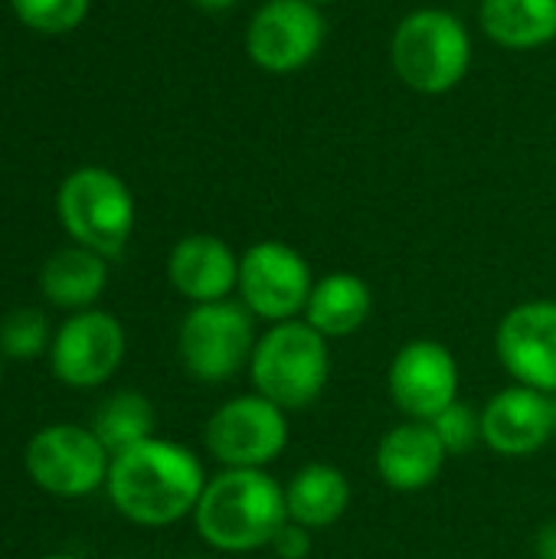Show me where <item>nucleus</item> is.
Listing matches in <instances>:
<instances>
[{
    "instance_id": "nucleus-29",
    "label": "nucleus",
    "mask_w": 556,
    "mask_h": 559,
    "mask_svg": "<svg viewBox=\"0 0 556 559\" xmlns=\"http://www.w3.org/2000/svg\"><path fill=\"white\" fill-rule=\"evenodd\" d=\"M39 559H75V557H69V554H49V557H39Z\"/></svg>"
},
{
    "instance_id": "nucleus-25",
    "label": "nucleus",
    "mask_w": 556,
    "mask_h": 559,
    "mask_svg": "<svg viewBox=\"0 0 556 559\" xmlns=\"http://www.w3.org/2000/svg\"><path fill=\"white\" fill-rule=\"evenodd\" d=\"M315 531H308V527H301V524H295V521H285L282 524V531L272 537V554L279 559H308L311 557V547H315V537H311Z\"/></svg>"
},
{
    "instance_id": "nucleus-17",
    "label": "nucleus",
    "mask_w": 556,
    "mask_h": 559,
    "mask_svg": "<svg viewBox=\"0 0 556 559\" xmlns=\"http://www.w3.org/2000/svg\"><path fill=\"white\" fill-rule=\"evenodd\" d=\"M351 508V481L341 468L328 462H308L301 465L292 481L285 485V511L288 521L308 527V531H328L334 527Z\"/></svg>"
},
{
    "instance_id": "nucleus-27",
    "label": "nucleus",
    "mask_w": 556,
    "mask_h": 559,
    "mask_svg": "<svg viewBox=\"0 0 556 559\" xmlns=\"http://www.w3.org/2000/svg\"><path fill=\"white\" fill-rule=\"evenodd\" d=\"M197 7H203V10H229L236 0H193Z\"/></svg>"
},
{
    "instance_id": "nucleus-7",
    "label": "nucleus",
    "mask_w": 556,
    "mask_h": 559,
    "mask_svg": "<svg viewBox=\"0 0 556 559\" xmlns=\"http://www.w3.org/2000/svg\"><path fill=\"white\" fill-rule=\"evenodd\" d=\"M288 439V413L256 390L226 400L203 426V445L223 468H269Z\"/></svg>"
},
{
    "instance_id": "nucleus-9",
    "label": "nucleus",
    "mask_w": 556,
    "mask_h": 559,
    "mask_svg": "<svg viewBox=\"0 0 556 559\" xmlns=\"http://www.w3.org/2000/svg\"><path fill=\"white\" fill-rule=\"evenodd\" d=\"M315 288L311 269L298 249L279 239L252 242L239 255V301L259 321L282 324L305 314Z\"/></svg>"
},
{
    "instance_id": "nucleus-18",
    "label": "nucleus",
    "mask_w": 556,
    "mask_h": 559,
    "mask_svg": "<svg viewBox=\"0 0 556 559\" xmlns=\"http://www.w3.org/2000/svg\"><path fill=\"white\" fill-rule=\"evenodd\" d=\"M370 311H374L370 285L354 272H331L315 282L301 318L318 334L334 341V337L357 334L370 321Z\"/></svg>"
},
{
    "instance_id": "nucleus-6",
    "label": "nucleus",
    "mask_w": 556,
    "mask_h": 559,
    "mask_svg": "<svg viewBox=\"0 0 556 559\" xmlns=\"http://www.w3.org/2000/svg\"><path fill=\"white\" fill-rule=\"evenodd\" d=\"M256 318L242 301L193 305L177 331V354L184 370L200 383H229L249 370L256 350Z\"/></svg>"
},
{
    "instance_id": "nucleus-22",
    "label": "nucleus",
    "mask_w": 556,
    "mask_h": 559,
    "mask_svg": "<svg viewBox=\"0 0 556 559\" xmlns=\"http://www.w3.org/2000/svg\"><path fill=\"white\" fill-rule=\"evenodd\" d=\"M49 318L36 308H16L0 321V354L33 360L49 347Z\"/></svg>"
},
{
    "instance_id": "nucleus-21",
    "label": "nucleus",
    "mask_w": 556,
    "mask_h": 559,
    "mask_svg": "<svg viewBox=\"0 0 556 559\" xmlns=\"http://www.w3.org/2000/svg\"><path fill=\"white\" fill-rule=\"evenodd\" d=\"M154 426H157V413H154L151 400L138 390L111 393L92 416V432L111 455H118L144 439H154Z\"/></svg>"
},
{
    "instance_id": "nucleus-1",
    "label": "nucleus",
    "mask_w": 556,
    "mask_h": 559,
    "mask_svg": "<svg viewBox=\"0 0 556 559\" xmlns=\"http://www.w3.org/2000/svg\"><path fill=\"white\" fill-rule=\"evenodd\" d=\"M206 481L197 452L154 436L111 455L105 491L125 521L138 527H170L193 518Z\"/></svg>"
},
{
    "instance_id": "nucleus-10",
    "label": "nucleus",
    "mask_w": 556,
    "mask_h": 559,
    "mask_svg": "<svg viewBox=\"0 0 556 559\" xmlns=\"http://www.w3.org/2000/svg\"><path fill=\"white\" fill-rule=\"evenodd\" d=\"M125 328L115 314L88 308L75 311L49 344L52 377L75 390H95L108 383L125 360Z\"/></svg>"
},
{
    "instance_id": "nucleus-8",
    "label": "nucleus",
    "mask_w": 556,
    "mask_h": 559,
    "mask_svg": "<svg viewBox=\"0 0 556 559\" xmlns=\"http://www.w3.org/2000/svg\"><path fill=\"white\" fill-rule=\"evenodd\" d=\"M26 475L52 498H88L108 481L111 452L85 426L56 423L26 442Z\"/></svg>"
},
{
    "instance_id": "nucleus-23",
    "label": "nucleus",
    "mask_w": 556,
    "mask_h": 559,
    "mask_svg": "<svg viewBox=\"0 0 556 559\" xmlns=\"http://www.w3.org/2000/svg\"><path fill=\"white\" fill-rule=\"evenodd\" d=\"M10 3L20 23H26L36 33H69L88 13V0H10Z\"/></svg>"
},
{
    "instance_id": "nucleus-3",
    "label": "nucleus",
    "mask_w": 556,
    "mask_h": 559,
    "mask_svg": "<svg viewBox=\"0 0 556 559\" xmlns=\"http://www.w3.org/2000/svg\"><path fill=\"white\" fill-rule=\"evenodd\" d=\"M252 390L285 413H301L321 400L331 380V347L305 318L269 324L249 360Z\"/></svg>"
},
{
    "instance_id": "nucleus-24",
    "label": "nucleus",
    "mask_w": 556,
    "mask_h": 559,
    "mask_svg": "<svg viewBox=\"0 0 556 559\" xmlns=\"http://www.w3.org/2000/svg\"><path fill=\"white\" fill-rule=\"evenodd\" d=\"M429 426L436 429V436L446 445L449 459L452 455H469L482 442V416L469 403H462V400L446 406Z\"/></svg>"
},
{
    "instance_id": "nucleus-5",
    "label": "nucleus",
    "mask_w": 556,
    "mask_h": 559,
    "mask_svg": "<svg viewBox=\"0 0 556 559\" xmlns=\"http://www.w3.org/2000/svg\"><path fill=\"white\" fill-rule=\"evenodd\" d=\"M56 213L62 229L105 259L121 255L134 229V197L128 183L105 167L72 170L56 193Z\"/></svg>"
},
{
    "instance_id": "nucleus-13",
    "label": "nucleus",
    "mask_w": 556,
    "mask_h": 559,
    "mask_svg": "<svg viewBox=\"0 0 556 559\" xmlns=\"http://www.w3.org/2000/svg\"><path fill=\"white\" fill-rule=\"evenodd\" d=\"M324 43V16L308 0H269L256 10L246 49L265 72L285 75L308 66Z\"/></svg>"
},
{
    "instance_id": "nucleus-2",
    "label": "nucleus",
    "mask_w": 556,
    "mask_h": 559,
    "mask_svg": "<svg viewBox=\"0 0 556 559\" xmlns=\"http://www.w3.org/2000/svg\"><path fill=\"white\" fill-rule=\"evenodd\" d=\"M288 521L285 485L265 468H223L213 475L193 511L200 540L220 554H256Z\"/></svg>"
},
{
    "instance_id": "nucleus-16",
    "label": "nucleus",
    "mask_w": 556,
    "mask_h": 559,
    "mask_svg": "<svg viewBox=\"0 0 556 559\" xmlns=\"http://www.w3.org/2000/svg\"><path fill=\"white\" fill-rule=\"evenodd\" d=\"M167 278L193 305L226 301L239 288V255L220 236L193 233L170 249Z\"/></svg>"
},
{
    "instance_id": "nucleus-15",
    "label": "nucleus",
    "mask_w": 556,
    "mask_h": 559,
    "mask_svg": "<svg viewBox=\"0 0 556 559\" xmlns=\"http://www.w3.org/2000/svg\"><path fill=\"white\" fill-rule=\"evenodd\" d=\"M446 462H449V452L439 442L436 429L419 419H406L387 429L374 455L380 481L400 495H416V491L433 488Z\"/></svg>"
},
{
    "instance_id": "nucleus-30",
    "label": "nucleus",
    "mask_w": 556,
    "mask_h": 559,
    "mask_svg": "<svg viewBox=\"0 0 556 559\" xmlns=\"http://www.w3.org/2000/svg\"><path fill=\"white\" fill-rule=\"evenodd\" d=\"M308 3H315V7H321V3H334V0H308Z\"/></svg>"
},
{
    "instance_id": "nucleus-20",
    "label": "nucleus",
    "mask_w": 556,
    "mask_h": 559,
    "mask_svg": "<svg viewBox=\"0 0 556 559\" xmlns=\"http://www.w3.org/2000/svg\"><path fill=\"white\" fill-rule=\"evenodd\" d=\"M482 29L505 49H537L556 36V0H482Z\"/></svg>"
},
{
    "instance_id": "nucleus-14",
    "label": "nucleus",
    "mask_w": 556,
    "mask_h": 559,
    "mask_svg": "<svg viewBox=\"0 0 556 559\" xmlns=\"http://www.w3.org/2000/svg\"><path fill=\"white\" fill-rule=\"evenodd\" d=\"M482 445L501 459H531L554 439L551 396L531 386H505L478 409Z\"/></svg>"
},
{
    "instance_id": "nucleus-11",
    "label": "nucleus",
    "mask_w": 556,
    "mask_h": 559,
    "mask_svg": "<svg viewBox=\"0 0 556 559\" xmlns=\"http://www.w3.org/2000/svg\"><path fill=\"white\" fill-rule=\"evenodd\" d=\"M387 390L406 419L433 423L459 400V360L442 341L416 337L390 360Z\"/></svg>"
},
{
    "instance_id": "nucleus-4",
    "label": "nucleus",
    "mask_w": 556,
    "mask_h": 559,
    "mask_svg": "<svg viewBox=\"0 0 556 559\" xmlns=\"http://www.w3.org/2000/svg\"><path fill=\"white\" fill-rule=\"evenodd\" d=\"M390 59L410 88L442 95L465 79L472 66V39L459 16L429 7L410 13L397 26Z\"/></svg>"
},
{
    "instance_id": "nucleus-19",
    "label": "nucleus",
    "mask_w": 556,
    "mask_h": 559,
    "mask_svg": "<svg viewBox=\"0 0 556 559\" xmlns=\"http://www.w3.org/2000/svg\"><path fill=\"white\" fill-rule=\"evenodd\" d=\"M108 285L105 255L85 246H66L43 262L39 288L43 295L66 311H88Z\"/></svg>"
},
{
    "instance_id": "nucleus-31",
    "label": "nucleus",
    "mask_w": 556,
    "mask_h": 559,
    "mask_svg": "<svg viewBox=\"0 0 556 559\" xmlns=\"http://www.w3.org/2000/svg\"><path fill=\"white\" fill-rule=\"evenodd\" d=\"M0 377H3V354H0Z\"/></svg>"
},
{
    "instance_id": "nucleus-26",
    "label": "nucleus",
    "mask_w": 556,
    "mask_h": 559,
    "mask_svg": "<svg viewBox=\"0 0 556 559\" xmlns=\"http://www.w3.org/2000/svg\"><path fill=\"white\" fill-rule=\"evenodd\" d=\"M534 554H537V559H556V521H547V524L537 531Z\"/></svg>"
},
{
    "instance_id": "nucleus-28",
    "label": "nucleus",
    "mask_w": 556,
    "mask_h": 559,
    "mask_svg": "<svg viewBox=\"0 0 556 559\" xmlns=\"http://www.w3.org/2000/svg\"><path fill=\"white\" fill-rule=\"evenodd\" d=\"M551 419H554V436H556V393H551Z\"/></svg>"
},
{
    "instance_id": "nucleus-12",
    "label": "nucleus",
    "mask_w": 556,
    "mask_h": 559,
    "mask_svg": "<svg viewBox=\"0 0 556 559\" xmlns=\"http://www.w3.org/2000/svg\"><path fill=\"white\" fill-rule=\"evenodd\" d=\"M495 354L505 373L537 393H556V301L534 298L514 305L498 331Z\"/></svg>"
}]
</instances>
